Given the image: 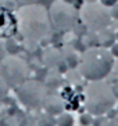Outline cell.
Segmentation results:
<instances>
[{"mask_svg": "<svg viewBox=\"0 0 118 126\" xmlns=\"http://www.w3.org/2000/svg\"><path fill=\"white\" fill-rule=\"evenodd\" d=\"M114 67V56L106 48H92L81 58L79 72L89 80H101Z\"/></svg>", "mask_w": 118, "mask_h": 126, "instance_id": "6da1fadb", "label": "cell"}, {"mask_svg": "<svg viewBox=\"0 0 118 126\" xmlns=\"http://www.w3.org/2000/svg\"><path fill=\"white\" fill-rule=\"evenodd\" d=\"M85 107L92 115H103L115 104V96L108 83L92 80L86 87Z\"/></svg>", "mask_w": 118, "mask_h": 126, "instance_id": "7a4b0ae2", "label": "cell"}, {"mask_svg": "<svg viewBox=\"0 0 118 126\" xmlns=\"http://www.w3.org/2000/svg\"><path fill=\"white\" fill-rule=\"evenodd\" d=\"M17 94L21 103L28 108H39L44 105L46 101V87L39 82H26L17 89Z\"/></svg>", "mask_w": 118, "mask_h": 126, "instance_id": "3957f363", "label": "cell"}, {"mask_svg": "<svg viewBox=\"0 0 118 126\" xmlns=\"http://www.w3.org/2000/svg\"><path fill=\"white\" fill-rule=\"evenodd\" d=\"M44 108H46V112L52 115H60L63 112V101L60 100L59 97H50V98H46L44 101Z\"/></svg>", "mask_w": 118, "mask_h": 126, "instance_id": "277c9868", "label": "cell"}, {"mask_svg": "<svg viewBox=\"0 0 118 126\" xmlns=\"http://www.w3.org/2000/svg\"><path fill=\"white\" fill-rule=\"evenodd\" d=\"M36 123L38 126H56V118L52 114L46 112L36 119Z\"/></svg>", "mask_w": 118, "mask_h": 126, "instance_id": "5b68a950", "label": "cell"}, {"mask_svg": "<svg viewBox=\"0 0 118 126\" xmlns=\"http://www.w3.org/2000/svg\"><path fill=\"white\" fill-rule=\"evenodd\" d=\"M56 126H74V118L70 114H61L56 119Z\"/></svg>", "mask_w": 118, "mask_h": 126, "instance_id": "8992f818", "label": "cell"}, {"mask_svg": "<svg viewBox=\"0 0 118 126\" xmlns=\"http://www.w3.org/2000/svg\"><path fill=\"white\" fill-rule=\"evenodd\" d=\"M18 126H38V123H36V119L33 118V116L26 115V116L22 118L21 122H18Z\"/></svg>", "mask_w": 118, "mask_h": 126, "instance_id": "52a82bcc", "label": "cell"}, {"mask_svg": "<svg viewBox=\"0 0 118 126\" xmlns=\"http://www.w3.org/2000/svg\"><path fill=\"white\" fill-rule=\"evenodd\" d=\"M92 123H93V116L90 112L81 115V125L82 126H92Z\"/></svg>", "mask_w": 118, "mask_h": 126, "instance_id": "ba28073f", "label": "cell"}, {"mask_svg": "<svg viewBox=\"0 0 118 126\" xmlns=\"http://www.w3.org/2000/svg\"><path fill=\"white\" fill-rule=\"evenodd\" d=\"M92 126H108V119H107V116L104 118V116L99 115L97 118H93Z\"/></svg>", "mask_w": 118, "mask_h": 126, "instance_id": "9c48e42d", "label": "cell"}, {"mask_svg": "<svg viewBox=\"0 0 118 126\" xmlns=\"http://www.w3.org/2000/svg\"><path fill=\"white\" fill-rule=\"evenodd\" d=\"M0 126H18V122L14 118H4L0 121Z\"/></svg>", "mask_w": 118, "mask_h": 126, "instance_id": "30bf717a", "label": "cell"}, {"mask_svg": "<svg viewBox=\"0 0 118 126\" xmlns=\"http://www.w3.org/2000/svg\"><path fill=\"white\" fill-rule=\"evenodd\" d=\"M110 15L113 17V18L118 19V4H117V3H115L114 6H113V8H111V13H110Z\"/></svg>", "mask_w": 118, "mask_h": 126, "instance_id": "8fae6325", "label": "cell"}, {"mask_svg": "<svg viewBox=\"0 0 118 126\" xmlns=\"http://www.w3.org/2000/svg\"><path fill=\"white\" fill-rule=\"evenodd\" d=\"M106 115H107V119H113L118 115V112H117V110H113V108H111V110H108V111L106 112Z\"/></svg>", "mask_w": 118, "mask_h": 126, "instance_id": "7c38bea8", "label": "cell"}, {"mask_svg": "<svg viewBox=\"0 0 118 126\" xmlns=\"http://www.w3.org/2000/svg\"><path fill=\"white\" fill-rule=\"evenodd\" d=\"M111 89H113V93H114V96H115V98L118 100V79L113 83V86H111Z\"/></svg>", "mask_w": 118, "mask_h": 126, "instance_id": "4fadbf2b", "label": "cell"}, {"mask_svg": "<svg viewBox=\"0 0 118 126\" xmlns=\"http://www.w3.org/2000/svg\"><path fill=\"white\" fill-rule=\"evenodd\" d=\"M111 54L114 57H118V43H114L111 46Z\"/></svg>", "mask_w": 118, "mask_h": 126, "instance_id": "5bb4252c", "label": "cell"}, {"mask_svg": "<svg viewBox=\"0 0 118 126\" xmlns=\"http://www.w3.org/2000/svg\"><path fill=\"white\" fill-rule=\"evenodd\" d=\"M108 126H118V115L113 119H108Z\"/></svg>", "mask_w": 118, "mask_h": 126, "instance_id": "9a60e30c", "label": "cell"}, {"mask_svg": "<svg viewBox=\"0 0 118 126\" xmlns=\"http://www.w3.org/2000/svg\"><path fill=\"white\" fill-rule=\"evenodd\" d=\"M103 6H114L117 3V0H101Z\"/></svg>", "mask_w": 118, "mask_h": 126, "instance_id": "2e32d148", "label": "cell"}, {"mask_svg": "<svg viewBox=\"0 0 118 126\" xmlns=\"http://www.w3.org/2000/svg\"><path fill=\"white\" fill-rule=\"evenodd\" d=\"M115 39H117V40H118V32H117V33H115Z\"/></svg>", "mask_w": 118, "mask_h": 126, "instance_id": "e0dca14e", "label": "cell"}, {"mask_svg": "<svg viewBox=\"0 0 118 126\" xmlns=\"http://www.w3.org/2000/svg\"><path fill=\"white\" fill-rule=\"evenodd\" d=\"M117 74H118V63H117Z\"/></svg>", "mask_w": 118, "mask_h": 126, "instance_id": "ac0fdd59", "label": "cell"}, {"mask_svg": "<svg viewBox=\"0 0 118 126\" xmlns=\"http://www.w3.org/2000/svg\"><path fill=\"white\" fill-rule=\"evenodd\" d=\"M117 112H118V107H117Z\"/></svg>", "mask_w": 118, "mask_h": 126, "instance_id": "d6986e66", "label": "cell"}]
</instances>
